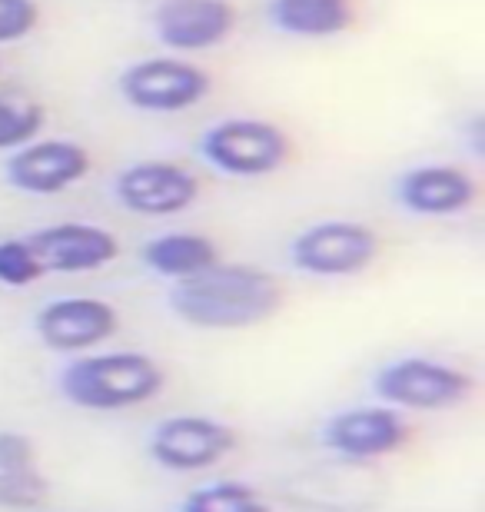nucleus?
<instances>
[{"mask_svg":"<svg viewBox=\"0 0 485 512\" xmlns=\"http://www.w3.org/2000/svg\"><path fill=\"white\" fill-rule=\"evenodd\" d=\"M373 393L399 413H446L476 393V380L432 356H399L373 376Z\"/></svg>","mask_w":485,"mask_h":512,"instance_id":"nucleus-4","label":"nucleus"},{"mask_svg":"<svg viewBox=\"0 0 485 512\" xmlns=\"http://www.w3.org/2000/svg\"><path fill=\"white\" fill-rule=\"evenodd\" d=\"M236 24L240 10L230 0H160L153 10V34L180 57L223 47Z\"/></svg>","mask_w":485,"mask_h":512,"instance_id":"nucleus-11","label":"nucleus"},{"mask_svg":"<svg viewBox=\"0 0 485 512\" xmlns=\"http://www.w3.org/2000/svg\"><path fill=\"white\" fill-rule=\"evenodd\" d=\"M123 104L140 114H183L200 107L213 90V77L200 64L180 57H143L123 67L117 80Z\"/></svg>","mask_w":485,"mask_h":512,"instance_id":"nucleus-5","label":"nucleus"},{"mask_svg":"<svg viewBox=\"0 0 485 512\" xmlns=\"http://www.w3.org/2000/svg\"><path fill=\"white\" fill-rule=\"evenodd\" d=\"M47 124V110L34 100L0 94V153H14L24 143L37 140Z\"/></svg>","mask_w":485,"mask_h":512,"instance_id":"nucleus-19","label":"nucleus"},{"mask_svg":"<svg viewBox=\"0 0 485 512\" xmlns=\"http://www.w3.org/2000/svg\"><path fill=\"white\" fill-rule=\"evenodd\" d=\"M409 443V423L399 409L373 403L353 406L329 416L323 426V446L329 453L349 459V463H369L399 453Z\"/></svg>","mask_w":485,"mask_h":512,"instance_id":"nucleus-12","label":"nucleus"},{"mask_svg":"<svg viewBox=\"0 0 485 512\" xmlns=\"http://www.w3.org/2000/svg\"><path fill=\"white\" fill-rule=\"evenodd\" d=\"M50 496L34 439L17 429H0V509H37Z\"/></svg>","mask_w":485,"mask_h":512,"instance_id":"nucleus-15","label":"nucleus"},{"mask_svg":"<svg viewBox=\"0 0 485 512\" xmlns=\"http://www.w3.org/2000/svg\"><path fill=\"white\" fill-rule=\"evenodd\" d=\"M379 256V237L359 220H319L290 240V263L316 280H349L366 273Z\"/></svg>","mask_w":485,"mask_h":512,"instance_id":"nucleus-6","label":"nucleus"},{"mask_svg":"<svg viewBox=\"0 0 485 512\" xmlns=\"http://www.w3.org/2000/svg\"><path fill=\"white\" fill-rule=\"evenodd\" d=\"M266 20L286 37L329 40L356 24L353 0H266Z\"/></svg>","mask_w":485,"mask_h":512,"instance_id":"nucleus-16","label":"nucleus"},{"mask_svg":"<svg viewBox=\"0 0 485 512\" xmlns=\"http://www.w3.org/2000/svg\"><path fill=\"white\" fill-rule=\"evenodd\" d=\"M163 386V366L137 350L80 353L57 373V393L87 413H123L147 406L163 393Z\"/></svg>","mask_w":485,"mask_h":512,"instance_id":"nucleus-2","label":"nucleus"},{"mask_svg":"<svg viewBox=\"0 0 485 512\" xmlns=\"http://www.w3.org/2000/svg\"><path fill=\"white\" fill-rule=\"evenodd\" d=\"M396 203L412 217H459L479 200V183L456 163H419L396 177Z\"/></svg>","mask_w":485,"mask_h":512,"instance_id":"nucleus-14","label":"nucleus"},{"mask_svg":"<svg viewBox=\"0 0 485 512\" xmlns=\"http://www.w3.org/2000/svg\"><path fill=\"white\" fill-rule=\"evenodd\" d=\"M90 150L67 137H37L14 150L4 163V180L30 197H57L87 180Z\"/></svg>","mask_w":485,"mask_h":512,"instance_id":"nucleus-9","label":"nucleus"},{"mask_svg":"<svg viewBox=\"0 0 485 512\" xmlns=\"http://www.w3.org/2000/svg\"><path fill=\"white\" fill-rule=\"evenodd\" d=\"M140 260L150 273H157L160 280L183 283L190 276H200L203 270H210L213 263H220V247L206 237V233H157L143 243Z\"/></svg>","mask_w":485,"mask_h":512,"instance_id":"nucleus-17","label":"nucleus"},{"mask_svg":"<svg viewBox=\"0 0 485 512\" xmlns=\"http://www.w3.org/2000/svg\"><path fill=\"white\" fill-rule=\"evenodd\" d=\"M30 250L37 253L44 273H97L103 266L117 263L120 240L100 223L64 220L40 227L27 237Z\"/></svg>","mask_w":485,"mask_h":512,"instance_id":"nucleus-13","label":"nucleus"},{"mask_svg":"<svg viewBox=\"0 0 485 512\" xmlns=\"http://www.w3.org/2000/svg\"><path fill=\"white\" fill-rule=\"evenodd\" d=\"M40 7L37 0H0V47L20 44L37 30Z\"/></svg>","mask_w":485,"mask_h":512,"instance_id":"nucleus-21","label":"nucleus"},{"mask_svg":"<svg viewBox=\"0 0 485 512\" xmlns=\"http://www.w3.org/2000/svg\"><path fill=\"white\" fill-rule=\"evenodd\" d=\"M236 429L213 416L200 413H180L167 416L163 423L153 426L150 433V459L167 473L190 476L203 473L236 449Z\"/></svg>","mask_w":485,"mask_h":512,"instance_id":"nucleus-7","label":"nucleus"},{"mask_svg":"<svg viewBox=\"0 0 485 512\" xmlns=\"http://www.w3.org/2000/svg\"><path fill=\"white\" fill-rule=\"evenodd\" d=\"M180 512H273L266 499L250 483L240 479H220V483L200 486L183 499Z\"/></svg>","mask_w":485,"mask_h":512,"instance_id":"nucleus-18","label":"nucleus"},{"mask_svg":"<svg viewBox=\"0 0 485 512\" xmlns=\"http://www.w3.org/2000/svg\"><path fill=\"white\" fill-rule=\"evenodd\" d=\"M280 303V280L250 263L220 260L170 290V310L193 330H250L276 316Z\"/></svg>","mask_w":485,"mask_h":512,"instance_id":"nucleus-1","label":"nucleus"},{"mask_svg":"<svg viewBox=\"0 0 485 512\" xmlns=\"http://www.w3.org/2000/svg\"><path fill=\"white\" fill-rule=\"evenodd\" d=\"M44 276L37 253L30 250L27 237H7L0 240V286L7 290H27Z\"/></svg>","mask_w":485,"mask_h":512,"instance_id":"nucleus-20","label":"nucleus"},{"mask_svg":"<svg viewBox=\"0 0 485 512\" xmlns=\"http://www.w3.org/2000/svg\"><path fill=\"white\" fill-rule=\"evenodd\" d=\"M200 153L213 170L236 180H263L280 173L293 157V140L280 124L263 117H226L206 127Z\"/></svg>","mask_w":485,"mask_h":512,"instance_id":"nucleus-3","label":"nucleus"},{"mask_svg":"<svg viewBox=\"0 0 485 512\" xmlns=\"http://www.w3.org/2000/svg\"><path fill=\"white\" fill-rule=\"evenodd\" d=\"M120 330V313L110 300L100 296H57L44 303L34 316L37 340L50 353L80 356L94 353Z\"/></svg>","mask_w":485,"mask_h":512,"instance_id":"nucleus-10","label":"nucleus"},{"mask_svg":"<svg viewBox=\"0 0 485 512\" xmlns=\"http://www.w3.org/2000/svg\"><path fill=\"white\" fill-rule=\"evenodd\" d=\"M113 197L133 217H180L200 200V180L177 160H137L113 177Z\"/></svg>","mask_w":485,"mask_h":512,"instance_id":"nucleus-8","label":"nucleus"}]
</instances>
